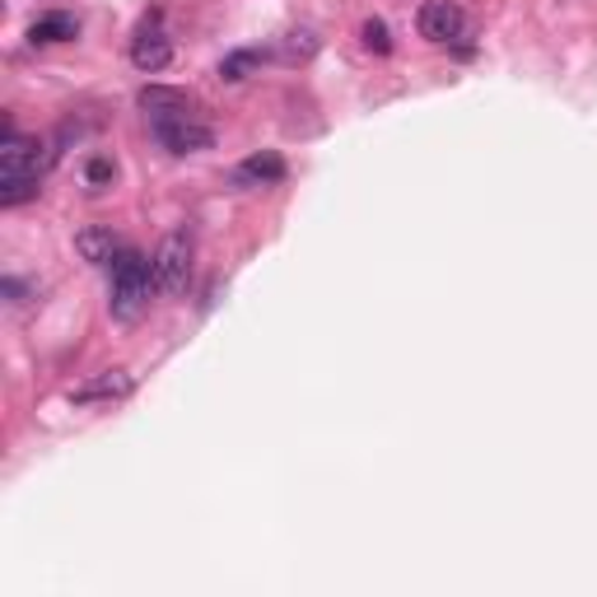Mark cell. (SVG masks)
Segmentation results:
<instances>
[{
	"mask_svg": "<svg viewBox=\"0 0 597 597\" xmlns=\"http://www.w3.org/2000/svg\"><path fill=\"white\" fill-rule=\"evenodd\" d=\"M154 257L122 248V257L112 262V290H108V308L117 323H135L145 308H150V294H154Z\"/></svg>",
	"mask_w": 597,
	"mask_h": 597,
	"instance_id": "obj_1",
	"label": "cell"
},
{
	"mask_svg": "<svg viewBox=\"0 0 597 597\" xmlns=\"http://www.w3.org/2000/svg\"><path fill=\"white\" fill-rule=\"evenodd\" d=\"M154 281H159V290H169V294L187 290V281H192V243H187V234H169L164 243H159Z\"/></svg>",
	"mask_w": 597,
	"mask_h": 597,
	"instance_id": "obj_2",
	"label": "cell"
},
{
	"mask_svg": "<svg viewBox=\"0 0 597 597\" xmlns=\"http://www.w3.org/2000/svg\"><path fill=\"white\" fill-rule=\"evenodd\" d=\"M415 29H421L425 43H457L467 33V14L453 0H425L421 14H415Z\"/></svg>",
	"mask_w": 597,
	"mask_h": 597,
	"instance_id": "obj_3",
	"label": "cell"
},
{
	"mask_svg": "<svg viewBox=\"0 0 597 597\" xmlns=\"http://www.w3.org/2000/svg\"><path fill=\"white\" fill-rule=\"evenodd\" d=\"M154 141L164 145L169 154H202L215 145V131L206 122H196V117H183V122H164V127H150Z\"/></svg>",
	"mask_w": 597,
	"mask_h": 597,
	"instance_id": "obj_4",
	"label": "cell"
},
{
	"mask_svg": "<svg viewBox=\"0 0 597 597\" xmlns=\"http://www.w3.org/2000/svg\"><path fill=\"white\" fill-rule=\"evenodd\" d=\"M141 108L150 117V127H164V122H183V117H192V98L183 89L150 85V89H141Z\"/></svg>",
	"mask_w": 597,
	"mask_h": 597,
	"instance_id": "obj_5",
	"label": "cell"
},
{
	"mask_svg": "<svg viewBox=\"0 0 597 597\" xmlns=\"http://www.w3.org/2000/svg\"><path fill=\"white\" fill-rule=\"evenodd\" d=\"M131 62H135V70H164L169 62H173V43L164 37V29L159 24H141V33L131 37Z\"/></svg>",
	"mask_w": 597,
	"mask_h": 597,
	"instance_id": "obj_6",
	"label": "cell"
},
{
	"mask_svg": "<svg viewBox=\"0 0 597 597\" xmlns=\"http://www.w3.org/2000/svg\"><path fill=\"white\" fill-rule=\"evenodd\" d=\"M43 145L29 141V135H14L6 131V145H0V177H29L37 173V164H43V154H37Z\"/></svg>",
	"mask_w": 597,
	"mask_h": 597,
	"instance_id": "obj_7",
	"label": "cell"
},
{
	"mask_svg": "<svg viewBox=\"0 0 597 597\" xmlns=\"http://www.w3.org/2000/svg\"><path fill=\"white\" fill-rule=\"evenodd\" d=\"M285 177V159L281 154H252L248 164H238V173H234V183L238 187H267V183H281Z\"/></svg>",
	"mask_w": 597,
	"mask_h": 597,
	"instance_id": "obj_8",
	"label": "cell"
},
{
	"mask_svg": "<svg viewBox=\"0 0 597 597\" xmlns=\"http://www.w3.org/2000/svg\"><path fill=\"white\" fill-rule=\"evenodd\" d=\"M75 248L85 262H98V267H112L117 257H122V243H117V234L112 229H85L75 238Z\"/></svg>",
	"mask_w": 597,
	"mask_h": 597,
	"instance_id": "obj_9",
	"label": "cell"
},
{
	"mask_svg": "<svg viewBox=\"0 0 597 597\" xmlns=\"http://www.w3.org/2000/svg\"><path fill=\"white\" fill-rule=\"evenodd\" d=\"M127 392H131V373L108 369L104 378H94V383L75 388V392H70V402H98V397H127Z\"/></svg>",
	"mask_w": 597,
	"mask_h": 597,
	"instance_id": "obj_10",
	"label": "cell"
},
{
	"mask_svg": "<svg viewBox=\"0 0 597 597\" xmlns=\"http://www.w3.org/2000/svg\"><path fill=\"white\" fill-rule=\"evenodd\" d=\"M75 33H79V19L75 14H43L29 29V43H70Z\"/></svg>",
	"mask_w": 597,
	"mask_h": 597,
	"instance_id": "obj_11",
	"label": "cell"
},
{
	"mask_svg": "<svg viewBox=\"0 0 597 597\" xmlns=\"http://www.w3.org/2000/svg\"><path fill=\"white\" fill-rule=\"evenodd\" d=\"M37 196V173L29 177H0V206H24Z\"/></svg>",
	"mask_w": 597,
	"mask_h": 597,
	"instance_id": "obj_12",
	"label": "cell"
},
{
	"mask_svg": "<svg viewBox=\"0 0 597 597\" xmlns=\"http://www.w3.org/2000/svg\"><path fill=\"white\" fill-rule=\"evenodd\" d=\"M360 37H365V47H369V52H378V56H388V52H392V33H388L383 19H365Z\"/></svg>",
	"mask_w": 597,
	"mask_h": 597,
	"instance_id": "obj_13",
	"label": "cell"
},
{
	"mask_svg": "<svg viewBox=\"0 0 597 597\" xmlns=\"http://www.w3.org/2000/svg\"><path fill=\"white\" fill-rule=\"evenodd\" d=\"M252 66H257V52H234V56H225V62H220V75L225 79H248Z\"/></svg>",
	"mask_w": 597,
	"mask_h": 597,
	"instance_id": "obj_14",
	"label": "cell"
},
{
	"mask_svg": "<svg viewBox=\"0 0 597 597\" xmlns=\"http://www.w3.org/2000/svg\"><path fill=\"white\" fill-rule=\"evenodd\" d=\"M112 177H117L112 159H94V164H89V187H104V183H112Z\"/></svg>",
	"mask_w": 597,
	"mask_h": 597,
	"instance_id": "obj_15",
	"label": "cell"
},
{
	"mask_svg": "<svg viewBox=\"0 0 597 597\" xmlns=\"http://www.w3.org/2000/svg\"><path fill=\"white\" fill-rule=\"evenodd\" d=\"M6 294L14 298V304H24V285H19V281H6Z\"/></svg>",
	"mask_w": 597,
	"mask_h": 597,
	"instance_id": "obj_16",
	"label": "cell"
}]
</instances>
